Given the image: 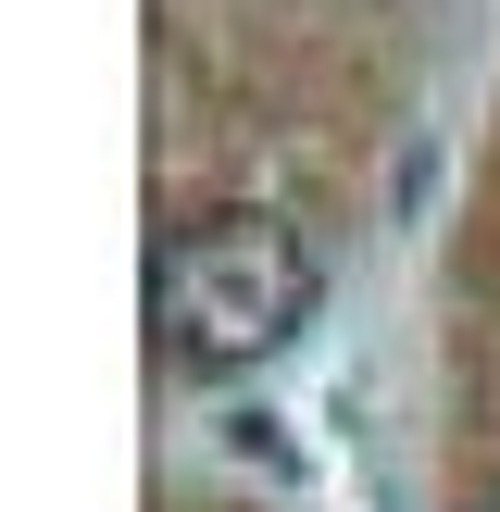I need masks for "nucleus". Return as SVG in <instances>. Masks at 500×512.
<instances>
[{"label":"nucleus","mask_w":500,"mask_h":512,"mask_svg":"<svg viewBox=\"0 0 500 512\" xmlns=\"http://www.w3.org/2000/svg\"><path fill=\"white\" fill-rule=\"evenodd\" d=\"M325 263L300 225L275 213H188L163 250H150V325H163L175 375H250L313 325Z\"/></svg>","instance_id":"obj_1"},{"label":"nucleus","mask_w":500,"mask_h":512,"mask_svg":"<svg viewBox=\"0 0 500 512\" xmlns=\"http://www.w3.org/2000/svg\"><path fill=\"white\" fill-rule=\"evenodd\" d=\"M475 512H500V500H475Z\"/></svg>","instance_id":"obj_2"}]
</instances>
